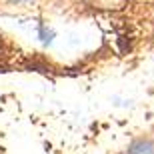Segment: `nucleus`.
<instances>
[{"label":"nucleus","instance_id":"1","mask_svg":"<svg viewBox=\"0 0 154 154\" xmlns=\"http://www.w3.org/2000/svg\"><path fill=\"white\" fill-rule=\"evenodd\" d=\"M128 154H154V144L152 142H134L128 148Z\"/></svg>","mask_w":154,"mask_h":154},{"label":"nucleus","instance_id":"2","mask_svg":"<svg viewBox=\"0 0 154 154\" xmlns=\"http://www.w3.org/2000/svg\"><path fill=\"white\" fill-rule=\"evenodd\" d=\"M126 0H94V4H98V8H120Z\"/></svg>","mask_w":154,"mask_h":154},{"label":"nucleus","instance_id":"3","mask_svg":"<svg viewBox=\"0 0 154 154\" xmlns=\"http://www.w3.org/2000/svg\"><path fill=\"white\" fill-rule=\"evenodd\" d=\"M40 36H42V40H44V42H50V40H52V36H54V32H52V30L42 28V30H40Z\"/></svg>","mask_w":154,"mask_h":154},{"label":"nucleus","instance_id":"4","mask_svg":"<svg viewBox=\"0 0 154 154\" xmlns=\"http://www.w3.org/2000/svg\"><path fill=\"white\" fill-rule=\"evenodd\" d=\"M12 2H16V4H22V2H28V0H12Z\"/></svg>","mask_w":154,"mask_h":154}]
</instances>
